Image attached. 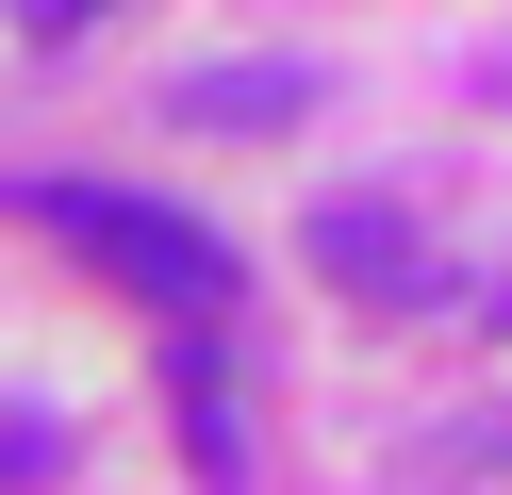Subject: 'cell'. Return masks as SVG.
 Returning a JSON list of instances; mask_svg holds the SVG:
<instances>
[{"instance_id": "1", "label": "cell", "mask_w": 512, "mask_h": 495, "mask_svg": "<svg viewBox=\"0 0 512 495\" xmlns=\"http://www.w3.org/2000/svg\"><path fill=\"white\" fill-rule=\"evenodd\" d=\"M34 215L67 231L83 264H116L149 314H182V330L232 314V231H199L182 198H133V182H34Z\"/></svg>"}, {"instance_id": "2", "label": "cell", "mask_w": 512, "mask_h": 495, "mask_svg": "<svg viewBox=\"0 0 512 495\" xmlns=\"http://www.w3.org/2000/svg\"><path fill=\"white\" fill-rule=\"evenodd\" d=\"M314 264H331L347 297H380V314H413V297L446 281V264L413 248V215H397V198H314Z\"/></svg>"}, {"instance_id": "3", "label": "cell", "mask_w": 512, "mask_h": 495, "mask_svg": "<svg viewBox=\"0 0 512 495\" xmlns=\"http://www.w3.org/2000/svg\"><path fill=\"white\" fill-rule=\"evenodd\" d=\"M298 99H314V66H298V50H248V66H182L166 116H182V132H281Z\"/></svg>"}, {"instance_id": "4", "label": "cell", "mask_w": 512, "mask_h": 495, "mask_svg": "<svg viewBox=\"0 0 512 495\" xmlns=\"http://www.w3.org/2000/svg\"><path fill=\"white\" fill-rule=\"evenodd\" d=\"M166 396H182L199 479H215V495H248V413H232V347H215V330H182V347H166Z\"/></svg>"}]
</instances>
